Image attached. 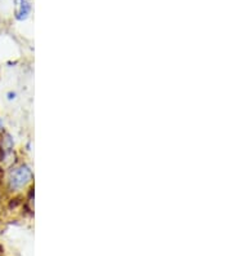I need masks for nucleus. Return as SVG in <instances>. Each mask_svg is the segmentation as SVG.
<instances>
[{"label": "nucleus", "instance_id": "f257e3e1", "mask_svg": "<svg viewBox=\"0 0 232 256\" xmlns=\"http://www.w3.org/2000/svg\"><path fill=\"white\" fill-rule=\"evenodd\" d=\"M32 180V172L26 164H21L18 167L12 168L8 176V188L12 191L24 189Z\"/></svg>", "mask_w": 232, "mask_h": 256}, {"label": "nucleus", "instance_id": "f03ea898", "mask_svg": "<svg viewBox=\"0 0 232 256\" xmlns=\"http://www.w3.org/2000/svg\"><path fill=\"white\" fill-rule=\"evenodd\" d=\"M29 12H30V5L26 1H22L21 3V9L17 12V18L18 20H25L28 17Z\"/></svg>", "mask_w": 232, "mask_h": 256}]
</instances>
